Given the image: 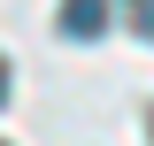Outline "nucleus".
Listing matches in <instances>:
<instances>
[{
	"instance_id": "nucleus-1",
	"label": "nucleus",
	"mask_w": 154,
	"mask_h": 146,
	"mask_svg": "<svg viewBox=\"0 0 154 146\" xmlns=\"http://www.w3.org/2000/svg\"><path fill=\"white\" fill-rule=\"evenodd\" d=\"M108 31V0H62V38H100Z\"/></svg>"
},
{
	"instance_id": "nucleus-2",
	"label": "nucleus",
	"mask_w": 154,
	"mask_h": 146,
	"mask_svg": "<svg viewBox=\"0 0 154 146\" xmlns=\"http://www.w3.org/2000/svg\"><path fill=\"white\" fill-rule=\"evenodd\" d=\"M139 31H146V38H154V0H139Z\"/></svg>"
},
{
	"instance_id": "nucleus-3",
	"label": "nucleus",
	"mask_w": 154,
	"mask_h": 146,
	"mask_svg": "<svg viewBox=\"0 0 154 146\" xmlns=\"http://www.w3.org/2000/svg\"><path fill=\"white\" fill-rule=\"evenodd\" d=\"M0 85H8V69H0Z\"/></svg>"
}]
</instances>
